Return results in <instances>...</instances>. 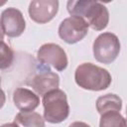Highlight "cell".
I'll return each instance as SVG.
<instances>
[{
  "label": "cell",
  "mask_w": 127,
  "mask_h": 127,
  "mask_svg": "<svg viewBox=\"0 0 127 127\" xmlns=\"http://www.w3.org/2000/svg\"><path fill=\"white\" fill-rule=\"evenodd\" d=\"M3 40H4V33H3L2 28H1V26H0V42L3 41Z\"/></svg>",
  "instance_id": "18"
},
{
  "label": "cell",
  "mask_w": 127,
  "mask_h": 127,
  "mask_svg": "<svg viewBox=\"0 0 127 127\" xmlns=\"http://www.w3.org/2000/svg\"><path fill=\"white\" fill-rule=\"evenodd\" d=\"M5 101H6V95L4 93V91L0 88V109L4 106L5 104Z\"/></svg>",
  "instance_id": "16"
},
{
  "label": "cell",
  "mask_w": 127,
  "mask_h": 127,
  "mask_svg": "<svg viewBox=\"0 0 127 127\" xmlns=\"http://www.w3.org/2000/svg\"><path fill=\"white\" fill-rule=\"evenodd\" d=\"M31 85L36 94L44 96L46 93L58 89L60 85V76L58 73L48 69L37 73L33 77Z\"/></svg>",
  "instance_id": "9"
},
{
  "label": "cell",
  "mask_w": 127,
  "mask_h": 127,
  "mask_svg": "<svg viewBox=\"0 0 127 127\" xmlns=\"http://www.w3.org/2000/svg\"><path fill=\"white\" fill-rule=\"evenodd\" d=\"M17 127H45V119L34 111H20L14 118Z\"/></svg>",
  "instance_id": "11"
},
{
  "label": "cell",
  "mask_w": 127,
  "mask_h": 127,
  "mask_svg": "<svg viewBox=\"0 0 127 127\" xmlns=\"http://www.w3.org/2000/svg\"><path fill=\"white\" fill-rule=\"evenodd\" d=\"M122 108V99L113 93H107L99 96L96 100V110L101 115L108 111L120 112Z\"/></svg>",
  "instance_id": "12"
},
{
  "label": "cell",
  "mask_w": 127,
  "mask_h": 127,
  "mask_svg": "<svg viewBox=\"0 0 127 127\" xmlns=\"http://www.w3.org/2000/svg\"><path fill=\"white\" fill-rule=\"evenodd\" d=\"M121 49L118 37L110 32H105L96 37L92 45L94 59L104 64L113 63L119 56Z\"/></svg>",
  "instance_id": "4"
},
{
  "label": "cell",
  "mask_w": 127,
  "mask_h": 127,
  "mask_svg": "<svg viewBox=\"0 0 127 127\" xmlns=\"http://www.w3.org/2000/svg\"><path fill=\"white\" fill-rule=\"evenodd\" d=\"M67 12L86 21L88 27L95 31L104 30L109 22V12L105 5L97 1L69 0L66 3Z\"/></svg>",
  "instance_id": "1"
},
{
  "label": "cell",
  "mask_w": 127,
  "mask_h": 127,
  "mask_svg": "<svg viewBox=\"0 0 127 127\" xmlns=\"http://www.w3.org/2000/svg\"><path fill=\"white\" fill-rule=\"evenodd\" d=\"M44 119L49 123L64 122L69 115V105L64 91L55 89L43 96Z\"/></svg>",
  "instance_id": "3"
},
{
  "label": "cell",
  "mask_w": 127,
  "mask_h": 127,
  "mask_svg": "<svg viewBox=\"0 0 127 127\" xmlns=\"http://www.w3.org/2000/svg\"><path fill=\"white\" fill-rule=\"evenodd\" d=\"M37 59L40 63L51 65L58 71L64 70L68 64L64 50L54 43L42 45L37 52Z\"/></svg>",
  "instance_id": "6"
},
{
  "label": "cell",
  "mask_w": 127,
  "mask_h": 127,
  "mask_svg": "<svg viewBox=\"0 0 127 127\" xmlns=\"http://www.w3.org/2000/svg\"><path fill=\"white\" fill-rule=\"evenodd\" d=\"M0 26L4 35L9 38H17L24 33L26 29V22L20 10L10 7L1 13Z\"/></svg>",
  "instance_id": "7"
},
{
  "label": "cell",
  "mask_w": 127,
  "mask_h": 127,
  "mask_svg": "<svg viewBox=\"0 0 127 127\" xmlns=\"http://www.w3.org/2000/svg\"><path fill=\"white\" fill-rule=\"evenodd\" d=\"M3 4H5V2H0V6H1V5H3Z\"/></svg>",
  "instance_id": "19"
},
{
  "label": "cell",
  "mask_w": 127,
  "mask_h": 127,
  "mask_svg": "<svg viewBox=\"0 0 127 127\" xmlns=\"http://www.w3.org/2000/svg\"><path fill=\"white\" fill-rule=\"evenodd\" d=\"M14 53L12 49L4 42H0V69H7L13 64Z\"/></svg>",
  "instance_id": "14"
},
{
  "label": "cell",
  "mask_w": 127,
  "mask_h": 127,
  "mask_svg": "<svg viewBox=\"0 0 127 127\" xmlns=\"http://www.w3.org/2000/svg\"><path fill=\"white\" fill-rule=\"evenodd\" d=\"M74 80L82 89L100 91L109 87L112 77L107 69L91 63H83L76 67Z\"/></svg>",
  "instance_id": "2"
},
{
  "label": "cell",
  "mask_w": 127,
  "mask_h": 127,
  "mask_svg": "<svg viewBox=\"0 0 127 127\" xmlns=\"http://www.w3.org/2000/svg\"><path fill=\"white\" fill-rule=\"evenodd\" d=\"M59 11L58 0H34L29 5V16L38 24H46L53 20Z\"/></svg>",
  "instance_id": "8"
},
{
  "label": "cell",
  "mask_w": 127,
  "mask_h": 127,
  "mask_svg": "<svg viewBox=\"0 0 127 127\" xmlns=\"http://www.w3.org/2000/svg\"><path fill=\"white\" fill-rule=\"evenodd\" d=\"M0 84H1V77H0Z\"/></svg>",
  "instance_id": "20"
},
{
  "label": "cell",
  "mask_w": 127,
  "mask_h": 127,
  "mask_svg": "<svg viewBox=\"0 0 127 127\" xmlns=\"http://www.w3.org/2000/svg\"><path fill=\"white\" fill-rule=\"evenodd\" d=\"M13 101L21 111H34L40 105L39 95L26 87H18L14 90Z\"/></svg>",
  "instance_id": "10"
},
{
  "label": "cell",
  "mask_w": 127,
  "mask_h": 127,
  "mask_svg": "<svg viewBox=\"0 0 127 127\" xmlns=\"http://www.w3.org/2000/svg\"><path fill=\"white\" fill-rule=\"evenodd\" d=\"M68 127H90V125L82 121H75V122H72Z\"/></svg>",
  "instance_id": "15"
},
{
  "label": "cell",
  "mask_w": 127,
  "mask_h": 127,
  "mask_svg": "<svg viewBox=\"0 0 127 127\" xmlns=\"http://www.w3.org/2000/svg\"><path fill=\"white\" fill-rule=\"evenodd\" d=\"M99 127H126V120L118 111H108L101 114Z\"/></svg>",
  "instance_id": "13"
},
{
  "label": "cell",
  "mask_w": 127,
  "mask_h": 127,
  "mask_svg": "<svg viewBox=\"0 0 127 127\" xmlns=\"http://www.w3.org/2000/svg\"><path fill=\"white\" fill-rule=\"evenodd\" d=\"M0 127H17V126H16V124H14V123H6V124L1 125Z\"/></svg>",
  "instance_id": "17"
},
{
  "label": "cell",
  "mask_w": 127,
  "mask_h": 127,
  "mask_svg": "<svg viewBox=\"0 0 127 127\" xmlns=\"http://www.w3.org/2000/svg\"><path fill=\"white\" fill-rule=\"evenodd\" d=\"M88 24L77 16H70L62 21L59 26V36L66 44H75L81 41L88 33Z\"/></svg>",
  "instance_id": "5"
}]
</instances>
